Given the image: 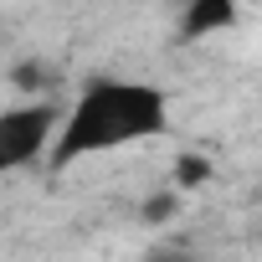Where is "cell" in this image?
<instances>
[{
    "instance_id": "cell-3",
    "label": "cell",
    "mask_w": 262,
    "mask_h": 262,
    "mask_svg": "<svg viewBox=\"0 0 262 262\" xmlns=\"http://www.w3.org/2000/svg\"><path fill=\"white\" fill-rule=\"evenodd\" d=\"M226 26H236V6H231V0H190V6L180 11V36L185 41L216 36Z\"/></svg>"
},
{
    "instance_id": "cell-4",
    "label": "cell",
    "mask_w": 262,
    "mask_h": 262,
    "mask_svg": "<svg viewBox=\"0 0 262 262\" xmlns=\"http://www.w3.org/2000/svg\"><path fill=\"white\" fill-rule=\"evenodd\" d=\"M11 82H16L21 93H47V88H57V82H62V72H57L52 62L31 57V62H16V67H11Z\"/></svg>"
},
{
    "instance_id": "cell-2",
    "label": "cell",
    "mask_w": 262,
    "mask_h": 262,
    "mask_svg": "<svg viewBox=\"0 0 262 262\" xmlns=\"http://www.w3.org/2000/svg\"><path fill=\"white\" fill-rule=\"evenodd\" d=\"M57 118H62V108L52 98L16 103V108L0 113V175L36 165L52 149V139H57Z\"/></svg>"
},
{
    "instance_id": "cell-6",
    "label": "cell",
    "mask_w": 262,
    "mask_h": 262,
    "mask_svg": "<svg viewBox=\"0 0 262 262\" xmlns=\"http://www.w3.org/2000/svg\"><path fill=\"white\" fill-rule=\"evenodd\" d=\"M144 262H206V252L190 242V236H175V242H160L144 252Z\"/></svg>"
},
{
    "instance_id": "cell-5",
    "label": "cell",
    "mask_w": 262,
    "mask_h": 262,
    "mask_svg": "<svg viewBox=\"0 0 262 262\" xmlns=\"http://www.w3.org/2000/svg\"><path fill=\"white\" fill-rule=\"evenodd\" d=\"M206 180H211V160H206V155H180V160H175V185H170V190L180 195V190H195V185H206Z\"/></svg>"
},
{
    "instance_id": "cell-1",
    "label": "cell",
    "mask_w": 262,
    "mask_h": 262,
    "mask_svg": "<svg viewBox=\"0 0 262 262\" xmlns=\"http://www.w3.org/2000/svg\"><path fill=\"white\" fill-rule=\"evenodd\" d=\"M170 128V98L155 82L139 77H93L77 88V98L57 118V139H52V165L67 170L88 155H108L123 144H144L160 139Z\"/></svg>"
},
{
    "instance_id": "cell-7",
    "label": "cell",
    "mask_w": 262,
    "mask_h": 262,
    "mask_svg": "<svg viewBox=\"0 0 262 262\" xmlns=\"http://www.w3.org/2000/svg\"><path fill=\"white\" fill-rule=\"evenodd\" d=\"M175 211H180V195H175V190H155V195H149V201L139 206V221L160 226V221H170Z\"/></svg>"
}]
</instances>
